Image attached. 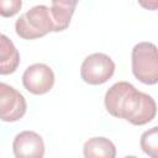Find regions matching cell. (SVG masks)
Wrapping results in <instances>:
<instances>
[{
	"mask_svg": "<svg viewBox=\"0 0 158 158\" xmlns=\"http://www.w3.org/2000/svg\"><path fill=\"white\" fill-rule=\"evenodd\" d=\"M104 101L109 114L137 126L151 122L157 114L154 99L127 81L115 83L106 91Z\"/></svg>",
	"mask_w": 158,
	"mask_h": 158,
	"instance_id": "1",
	"label": "cell"
},
{
	"mask_svg": "<svg viewBox=\"0 0 158 158\" xmlns=\"http://www.w3.org/2000/svg\"><path fill=\"white\" fill-rule=\"evenodd\" d=\"M16 33L25 40H33L54 32L51 9L46 5H36L22 14L15 23Z\"/></svg>",
	"mask_w": 158,
	"mask_h": 158,
	"instance_id": "2",
	"label": "cell"
},
{
	"mask_svg": "<svg viewBox=\"0 0 158 158\" xmlns=\"http://www.w3.org/2000/svg\"><path fill=\"white\" fill-rule=\"evenodd\" d=\"M132 73L143 84L158 83V48L151 42H139L132 48Z\"/></svg>",
	"mask_w": 158,
	"mask_h": 158,
	"instance_id": "3",
	"label": "cell"
},
{
	"mask_svg": "<svg viewBox=\"0 0 158 158\" xmlns=\"http://www.w3.org/2000/svg\"><path fill=\"white\" fill-rule=\"evenodd\" d=\"M115 72L114 60L105 53H93L88 56L80 68L81 79L91 85L106 83Z\"/></svg>",
	"mask_w": 158,
	"mask_h": 158,
	"instance_id": "4",
	"label": "cell"
},
{
	"mask_svg": "<svg viewBox=\"0 0 158 158\" xmlns=\"http://www.w3.org/2000/svg\"><path fill=\"white\" fill-rule=\"evenodd\" d=\"M22 84L27 91L35 95L46 94L53 88L54 73L47 64H32L23 72Z\"/></svg>",
	"mask_w": 158,
	"mask_h": 158,
	"instance_id": "5",
	"label": "cell"
},
{
	"mask_svg": "<svg viewBox=\"0 0 158 158\" xmlns=\"http://www.w3.org/2000/svg\"><path fill=\"white\" fill-rule=\"evenodd\" d=\"M27 105L23 95L15 88L1 83L0 84V111L1 120L14 122L20 120L26 112Z\"/></svg>",
	"mask_w": 158,
	"mask_h": 158,
	"instance_id": "6",
	"label": "cell"
},
{
	"mask_svg": "<svg viewBox=\"0 0 158 158\" xmlns=\"http://www.w3.org/2000/svg\"><path fill=\"white\" fill-rule=\"evenodd\" d=\"M12 151L16 158H43L44 142L38 133L22 131L15 136Z\"/></svg>",
	"mask_w": 158,
	"mask_h": 158,
	"instance_id": "7",
	"label": "cell"
},
{
	"mask_svg": "<svg viewBox=\"0 0 158 158\" xmlns=\"http://www.w3.org/2000/svg\"><path fill=\"white\" fill-rule=\"evenodd\" d=\"M75 6H77L75 0H68V1L53 0L52 1L51 16L54 25V32L63 31L69 26Z\"/></svg>",
	"mask_w": 158,
	"mask_h": 158,
	"instance_id": "8",
	"label": "cell"
},
{
	"mask_svg": "<svg viewBox=\"0 0 158 158\" xmlns=\"http://www.w3.org/2000/svg\"><path fill=\"white\" fill-rule=\"evenodd\" d=\"M84 158H116L115 144L105 137L89 138L83 147Z\"/></svg>",
	"mask_w": 158,
	"mask_h": 158,
	"instance_id": "9",
	"label": "cell"
},
{
	"mask_svg": "<svg viewBox=\"0 0 158 158\" xmlns=\"http://www.w3.org/2000/svg\"><path fill=\"white\" fill-rule=\"evenodd\" d=\"M20 63V54L11 42L5 35H1L0 41V73L2 75L14 73Z\"/></svg>",
	"mask_w": 158,
	"mask_h": 158,
	"instance_id": "10",
	"label": "cell"
},
{
	"mask_svg": "<svg viewBox=\"0 0 158 158\" xmlns=\"http://www.w3.org/2000/svg\"><path fill=\"white\" fill-rule=\"evenodd\" d=\"M142 151L151 158H158V126L144 131L139 141Z\"/></svg>",
	"mask_w": 158,
	"mask_h": 158,
	"instance_id": "11",
	"label": "cell"
},
{
	"mask_svg": "<svg viewBox=\"0 0 158 158\" xmlns=\"http://www.w3.org/2000/svg\"><path fill=\"white\" fill-rule=\"evenodd\" d=\"M21 0H1L0 1V14L4 17L14 16L21 9Z\"/></svg>",
	"mask_w": 158,
	"mask_h": 158,
	"instance_id": "12",
	"label": "cell"
},
{
	"mask_svg": "<svg viewBox=\"0 0 158 158\" xmlns=\"http://www.w3.org/2000/svg\"><path fill=\"white\" fill-rule=\"evenodd\" d=\"M138 4L148 10H157L158 9V1L157 0H151V1H138Z\"/></svg>",
	"mask_w": 158,
	"mask_h": 158,
	"instance_id": "13",
	"label": "cell"
},
{
	"mask_svg": "<svg viewBox=\"0 0 158 158\" xmlns=\"http://www.w3.org/2000/svg\"><path fill=\"white\" fill-rule=\"evenodd\" d=\"M123 158H137V157H135V156H126V157H123Z\"/></svg>",
	"mask_w": 158,
	"mask_h": 158,
	"instance_id": "14",
	"label": "cell"
}]
</instances>
